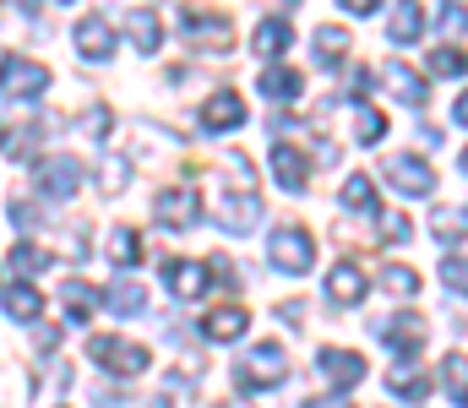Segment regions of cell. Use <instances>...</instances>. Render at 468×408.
Here are the masks:
<instances>
[{
	"label": "cell",
	"instance_id": "20",
	"mask_svg": "<svg viewBox=\"0 0 468 408\" xmlns=\"http://www.w3.org/2000/svg\"><path fill=\"white\" fill-rule=\"evenodd\" d=\"M294 44V27H289V16H267L256 33H250V49L261 55V60H272V55H283Z\"/></svg>",
	"mask_w": 468,
	"mask_h": 408
},
{
	"label": "cell",
	"instance_id": "35",
	"mask_svg": "<svg viewBox=\"0 0 468 408\" xmlns=\"http://www.w3.org/2000/svg\"><path fill=\"white\" fill-rule=\"evenodd\" d=\"M376 224H381V235H376L381 246H403V240H414V224H409L403 213H381Z\"/></svg>",
	"mask_w": 468,
	"mask_h": 408
},
{
	"label": "cell",
	"instance_id": "34",
	"mask_svg": "<svg viewBox=\"0 0 468 408\" xmlns=\"http://www.w3.org/2000/svg\"><path fill=\"white\" fill-rule=\"evenodd\" d=\"M431 71H436V77H468V55L452 49V44H441V49L431 55Z\"/></svg>",
	"mask_w": 468,
	"mask_h": 408
},
{
	"label": "cell",
	"instance_id": "22",
	"mask_svg": "<svg viewBox=\"0 0 468 408\" xmlns=\"http://www.w3.org/2000/svg\"><path fill=\"white\" fill-rule=\"evenodd\" d=\"M125 27H131V44H136L142 55H158L164 27H158V16H153V11H131V16H125Z\"/></svg>",
	"mask_w": 468,
	"mask_h": 408
},
{
	"label": "cell",
	"instance_id": "8",
	"mask_svg": "<svg viewBox=\"0 0 468 408\" xmlns=\"http://www.w3.org/2000/svg\"><path fill=\"white\" fill-rule=\"evenodd\" d=\"M77 185H82V163H77L71 152H55V158H44V163H38V191H44L49 202L77 196Z\"/></svg>",
	"mask_w": 468,
	"mask_h": 408
},
{
	"label": "cell",
	"instance_id": "43",
	"mask_svg": "<svg viewBox=\"0 0 468 408\" xmlns=\"http://www.w3.org/2000/svg\"><path fill=\"white\" fill-rule=\"evenodd\" d=\"M33 343H38V349H44V354H49V349H55V343H60V327H38V332H33Z\"/></svg>",
	"mask_w": 468,
	"mask_h": 408
},
{
	"label": "cell",
	"instance_id": "39",
	"mask_svg": "<svg viewBox=\"0 0 468 408\" xmlns=\"http://www.w3.org/2000/svg\"><path fill=\"white\" fill-rule=\"evenodd\" d=\"M436 16H441V27H447L452 38L468 33V5H463V0H441V11H436Z\"/></svg>",
	"mask_w": 468,
	"mask_h": 408
},
{
	"label": "cell",
	"instance_id": "26",
	"mask_svg": "<svg viewBox=\"0 0 468 408\" xmlns=\"http://www.w3.org/2000/svg\"><path fill=\"white\" fill-rule=\"evenodd\" d=\"M441 387L458 408H468V354H447L441 360Z\"/></svg>",
	"mask_w": 468,
	"mask_h": 408
},
{
	"label": "cell",
	"instance_id": "15",
	"mask_svg": "<svg viewBox=\"0 0 468 408\" xmlns=\"http://www.w3.org/2000/svg\"><path fill=\"white\" fill-rule=\"evenodd\" d=\"M272 174H278V185H283V191H294V196H300V191H305V180H311V163H305V152H300L294 141H278V147H272Z\"/></svg>",
	"mask_w": 468,
	"mask_h": 408
},
{
	"label": "cell",
	"instance_id": "36",
	"mask_svg": "<svg viewBox=\"0 0 468 408\" xmlns=\"http://www.w3.org/2000/svg\"><path fill=\"white\" fill-rule=\"evenodd\" d=\"M344 207H376V185H370V174H349V180H344Z\"/></svg>",
	"mask_w": 468,
	"mask_h": 408
},
{
	"label": "cell",
	"instance_id": "7",
	"mask_svg": "<svg viewBox=\"0 0 468 408\" xmlns=\"http://www.w3.org/2000/svg\"><path fill=\"white\" fill-rule=\"evenodd\" d=\"M398 104H414V110H425V99H431V88H425V77L409 66V60H381V77H376Z\"/></svg>",
	"mask_w": 468,
	"mask_h": 408
},
{
	"label": "cell",
	"instance_id": "24",
	"mask_svg": "<svg viewBox=\"0 0 468 408\" xmlns=\"http://www.w3.org/2000/svg\"><path fill=\"white\" fill-rule=\"evenodd\" d=\"M38 310H44V299H38L33 283H11L5 288V316L11 321H38Z\"/></svg>",
	"mask_w": 468,
	"mask_h": 408
},
{
	"label": "cell",
	"instance_id": "29",
	"mask_svg": "<svg viewBox=\"0 0 468 408\" xmlns=\"http://www.w3.org/2000/svg\"><path fill=\"white\" fill-rule=\"evenodd\" d=\"M104 299H110V310H115V316H136V310H142V305H147V288H142V283H131V277H125V283H115V288H110V294H104Z\"/></svg>",
	"mask_w": 468,
	"mask_h": 408
},
{
	"label": "cell",
	"instance_id": "45",
	"mask_svg": "<svg viewBox=\"0 0 468 408\" xmlns=\"http://www.w3.org/2000/svg\"><path fill=\"white\" fill-rule=\"evenodd\" d=\"M452 120H458V126H468V88L452 99Z\"/></svg>",
	"mask_w": 468,
	"mask_h": 408
},
{
	"label": "cell",
	"instance_id": "9",
	"mask_svg": "<svg viewBox=\"0 0 468 408\" xmlns=\"http://www.w3.org/2000/svg\"><path fill=\"white\" fill-rule=\"evenodd\" d=\"M153 218H158L164 229H191V224L202 218V196H197V191H186V185H169V191H158Z\"/></svg>",
	"mask_w": 468,
	"mask_h": 408
},
{
	"label": "cell",
	"instance_id": "14",
	"mask_svg": "<svg viewBox=\"0 0 468 408\" xmlns=\"http://www.w3.org/2000/svg\"><path fill=\"white\" fill-rule=\"evenodd\" d=\"M164 283L175 299H202L207 294V262H164Z\"/></svg>",
	"mask_w": 468,
	"mask_h": 408
},
{
	"label": "cell",
	"instance_id": "32",
	"mask_svg": "<svg viewBox=\"0 0 468 408\" xmlns=\"http://www.w3.org/2000/svg\"><path fill=\"white\" fill-rule=\"evenodd\" d=\"M381 288H387V294H398V299H409V294H420V272L392 262V267H381Z\"/></svg>",
	"mask_w": 468,
	"mask_h": 408
},
{
	"label": "cell",
	"instance_id": "18",
	"mask_svg": "<svg viewBox=\"0 0 468 408\" xmlns=\"http://www.w3.org/2000/svg\"><path fill=\"white\" fill-rule=\"evenodd\" d=\"M202 126H207V131H234V126H245V99H239V93H213V99L202 104Z\"/></svg>",
	"mask_w": 468,
	"mask_h": 408
},
{
	"label": "cell",
	"instance_id": "40",
	"mask_svg": "<svg viewBox=\"0 0 468 408\" xmlns=\"http://www.w3.org/2000/svg\"><path fill=\"white\" fill-rule=\"evenodd\" d=\"M125 185V163L120 158H104V191H120Z\"/></svg>",
	"mask_w": 468,
	"mask_h": 408
},
{
	"label": "cell",
	"instance_id": "4",
	"mask_svg": "<svg viewBox=\"0 0 468 408\" xmlns=\"http://www.w3.org/2000/svg\"><path fill=\"white\" fill-rule=\"evenodd\" d=\"M49 88V71L38 60H22V55H5L0 60V93L5 99H38Z\"/></svg>",
	"mask_w": 468,
	"mask_h": 408
},
{
	"label": "cell",
	"instance_id": "25",
	"mask_svg": "<svg viewBox=\"0 0 468 408\" xmlns=\"http://www.w3.org/2000/svg\"><path fill=\"white\" fill-rule=\"evenodd\" d=\"M431 235H436L441 246L463 240V235H468V202H463V207H436V213H431Z\"/></svg>",
	"mask_w": 468,
	"mask_h": 408
},
{
	"label": "cell",
	"instance_id": "21",
	"mask_svg": "<svg viewBox=\"0 0 468 408\" xmlns=\"http://www.w3.org/2000/svg\"><path fill=\"white\" fill-rule=\"evenodd\" d=\"M239 332H245V310L239 305H218V310L202 316V338H213V343H234Z\"/></svg>",
	"mask_w": 468,
	"mask_h": 408
},
{
	"label": "cell",
	"instance_id": "12",
	"mask_svg": "<svg viewBox=\"0 0 468 408\" xmlns=\"http://www.w3.org/2000/svg\"><path fill=\"white\" fill-rule=\"evenodd\" d=\"M71 44H77V55L82 60H110L115 55V27H110V16H82L77 27H71Z\"/></svg>",
	"mask_w": 468,
	"mask_h": 408
},
{
	"label": "cell",
	"instance_id": "11",
	"mask_svg": "<svg viewBox=\"0 0 468 408\" xmlns=\"http://www.w3.org/2000/svg\"><path fill=\"white\" fill-rule=\"evenodd\" d=\"M180 27H186L191 44H207V49H229L234 44V27H229L224 11H197V5H191V11L180 16Z\"/></svg>",
	"mask_w": 468,
	"mask_h": 408
},
{
	"label": "cell",
	"instance_id": "46",
	"mask_svg": "<svg viewBox=\"0 0 468 408\" xmlns=\"http://www.w3.org/2000/svg\"><path fill=\"white\" fill-rule=\"evenodd\" d=\"M458 169H463V174H468V147H463V152H458Z\"/></svg>",
	"mask_w": 468,
	"mask_h": 408
},
{
	"label": "cell",
	"instance_id": "16",
	"mask_svg": "<svg viewBox=\"0 0 468 408\" xmlns=\"http://www.w3.org/2000/svg\"><path fill=\"white\" fill-rule=\"evenodd\" d=\"M425 27H431V16H425L420 0H398L392 16H387V38L392 44H414V38H425Z\"/></svg>",
	"mask_w": 468,
	"mask_h": 408
},
{
	"label": "cell",
	"instance_id": "37",
	"mask_svg": "<svg viewBox=\"0 0 468 408\" xmlns=\"http://www.w3.org/2000/svg\"><path fill=\"white\" fill-rule=\"evenodd\" d=\"M44 267H49V251H44V246H27V240H22V246L11 251V272H44Z\"/></svg>",
	"mask_w": 468,
	"mask_h": 408
},
{
	"label": "cell",
	"instance_id": "10",
	"mask_svg": "<svg viewBox=\"0 0 468 408\" xmlns=\"http://www.w3.org/2000/svg\"><path fill=\"white\" fill-rule=\"evenodd\" d=\"M213 218H218L229 235H245V229L261 218V202H256L245 185H234V191H218V202H213Z\"/></svg>",
	"mask_w": 468,
	"mask_h": 408
},
{
	"label": "cell",
	"instance_id": "42",
	"mask_svg": "<svg viewBox=\"0 0 468 408\" xmlns=\"http://www.w3.org/2000/svg\"><path fill=\"white\" fill-rule=\"evenodd\" d=\"M11 218H16V224H38V207H33V202H11Z\"/></svg>",
	"mask_w": 468,
	"mask_h": 408
},
{
	"label": "cell",
	"instance_id": "38",
	"mask_svg": "<svg viewBox=\"0 0 468 408\" xmlns=\"http://www.w3.org/2000/svg\"><path fill=\"white\" fill-rule=\"evenodd\" d=\"M441 283L468 299V256H447V262H441Z\"/></svg>",
	"mask_w": 468,
	"mask_h": 408
},
{
	"label": "cell",
	"instance_id": "27",
	"mask_svg": "<svg viewBox=\"0 0 468 408\" xmlns=\"http://www.w3.org/2000/svg\"><path fill=\"white\" fill-rule=\"evenodd\" d=\"M60 299H66V316H71V321H88L93 305H99V288H88L82 277H71V283L60 288Z\"/></svg>",
	"mask_w": 468,
	"mask_h": 408
},
{
	"label": "cell",
	"instance_id": "2",
	"mask_svg": "<svg viewBox=\"0 0 468 408\" xmlns=\"http://www.w3.org/2000/svg\"><path fill=\"white\" fill-rule=\"evenodd\" d=\"M267 256H272V267L289 272V277H300V272L316 267V240L300 229V224H283L278 235H272V246H267Z\"/></svg>",
	"mask_w": 468,
	"mask_h": 408
},
{
	"label": "cell",
	"instance_id": "28",
	"mask_svg": "<svg viewBox=\"0 0 468 408\" xmlns=\"http://www.w3.org/2000/svg\"><path fill=\"white\" fill-rule=\"evenodd\" d=\"M338 55H349V27H316V60L333 71Z\"/></svg>",
	"mask_w": 468,
	"mask_h": 408
},
{
	"label": "cell",
	"instance_id": "30",
	"mask_svg": "<svg viewBox=\"0 0 468 408\" xmlns=\"http://www.w3.org/2000/svg\"><path fill=\"white\" fill-rule=\"evenodd\" d=\"M33 147H38V126H5L0 131V152L5 158H27Z\"/></svg>",
	"mask_w": 468,
	"mask_h": 408
},
{
	"label": "cell",
	"instance_id": "17",
	"mask_svg": "<svg viewBox=\"0 0 468 408\" xmlns=\"http://www.w3.org/2000/svg\"><path fill=\"white\" fill-rule=\"evenodd\" d=\"M365 294H370V277L354 267V262H338V267L327 272V299H333V305L349 310V305H359Z\"/></svg>",
	"mask_w": 468,
	"mask_h": 408
},
{
	"label": "cell",
	"instance_id": "6",
	"mask_svg": "<svg viewBox=\"0 0 468 408\" xmlns=\"http://www.w3.org/2000/svg\"><path fill=\"white\" fill-rule=\"evenodd\" d=\"M376 338L398 354V360H414L420 349H425V316H414V310H398V316H387L381 327H376Z\"/></svg>",
	"mask_w": 468,
	"mask_h": 408
},
{
	"label": "cell",
	"instance_id": "3",
	"mask_svg": "<svg viewBox=\"0 0 468 408\" xmlns=\"http://www.w3.org/2000/svg\"><path fill=\"white\" fill-rule=\"evenodd\" d=\"M88 354H93L110 376H142V371L153 365V354H147L142 343H131V338H110V332H99V338L88 343Z\"/></svg>",
	"mask_w": 468,
	"mask_h": 408
},
{
	"label": "cell",
	"instance_id": "33",
	"mask_svg": "<svg viewBox=\"0 0 468 408\" xmlns=\"http://www.w3.org/2000/svg\"><path fill=\"white\" fill-rule=\"evenodd\" d=\"M110 262H120V267L142 262V240H136V229H115V235H110Z\"/></svg>",
	"mask_w": 468,
	"mask_h": 408
},
{
	"label": "cell",
	"instance_id": "1",
	"mask_svg": "<svg viewBox=\"0 0 468 408\" xmlns=\"http://www.w3.org/2000/svg\"><path fill=\"white\" fill-rule=\"evenodd\" d=\"M278 382H289V349H283V343H256V349H245V360L234 365V387H239V392H267V387H278Z\"/></svg>",
	"mask_w": 468,
	"mask_h": 408
},
{
	"label": "cell",
	"instance_id": "41",
	"mask_svg": "<svg viewBox=\"0 0 468 408\" xmlns=\"http://www.w3.org/2000/svg\"><path fill=\"white\" fill-rule=\"evenodd\" d=\"M305 408H354L344 392H322V398H305Z\"/></svg>",
	"mask_w": 468,
	"mask_h": 408
},
{
	"label": "cell",
	"instance_id": "13",
	"mask_svg": "<svg viewBox=\"0 0 468 408\" xmlns=\"http://www.w3.org/2000/svg\"><path fill=\"white\" fill-rule=\"evenodd\" d=\"M387 392L420 408L425 398H431V376H425V365H414V360H398V365L387 371Z\"/></svg>",
	"mask_w": 468,
	"mask_h": 408
},
{
	"label": "cell",
	"instance_id": "23",
	"mask_svg": "<svg viewBox=\"0 0 468 408\" xmlns=\"http://www.w3.org/2000/svg\"><path fill=\"white\" fill-rule=\"evenodd\" d=\"M256 88L267 93V99H300V71H289V66H267L261 77H256Z\"/></svg>",
	"mask_w": 468,
	"mask_h": 408
},
{
	"label": "cell",
	"instance_id": "31",
	"mask_svg": "<svg viewBox=\"0 0 468 408\" xmlns=\"http://www.w3.org/2000/svg\"><path fill=\"white\" fill-rule=\"evenodd\" d=\"M354 136H359L365 147H376V141L387 136V115H381V110H365V104H359V110H354Z\"/></svg>",
	"mask_w": 468,
	"mask_h": 408
},
{
	"label": "cell",
	"instance_id": "19",
	"mask_svg": "<svg viewBox=\"0 0 468 408\" xmlns=\"http://www.w3.org/2000/svg\"><path fill=\"white\" fill-rule=\"evenodd\" d=\"M322 376L333 387H354V382H365V360L354 349H322Z\"/></svg>",
	"mask_w": 468,
	"mask_h": 408
},
{
	"label": "cell",
	"instance_id": "5",
	"mask_svg": "<svg viewBox=\"0 0 468 408\" xmlns=\"http://www.w3.org/2000/svg\"><path fill=\"white\" fill-rule=\"evenodd\" d=\"M381 174H387L403 196H431V191H436V169H431L425 158H414V152H392V158L381 163Z\"/></svg>",
	"mask_w": 468,
	"mask_h": 408
},
{
	"label": "cell",
	"instance_id": "44",
	"mask_svg": "<svg viewBox=\"0 0 468 408\" xmlns=\"http://www.w3.org/2000/svg\"><path fill=\"white\" fill-rule=\"evenodd\" d=\"M338 5H344V11H349V16H370V11H376V5H381V0H338Z\"/></svg>",
	"mask_w": 468,
	"mask_h": 408
}]
</instances>
